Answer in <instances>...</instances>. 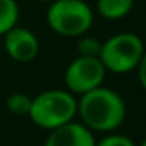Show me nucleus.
<instances>
[{
	"label": "nucleus",
	"mask_w": 146,
	"mask_h": 146,
	"mask_svg": "<svg viewBox=\"0 0 146 146\" xmlns=\"http://www.w3.org/2000/svg\"><path fill=\"white\" fill-rule=\"evenodd\" d=\"M32 2H52V0H32Z\"/></svg>",
	"instance_id": "obj_14"
},
{
	"label": "nucleus",
	"mask_w": 146,
	"mask_h": 146,
	"mask_svg": "<svg viewBox=\"0 0 146 146\" xmlns=\"http://www.w3.org/2000/svg\"><path fill=\"white\" fill-rule=\"evenodd\" d=\"M137 74H138V80H140V85L143 86V90L146 91V52L145 55H143L141 61L138 63V66H137Z\"/></svg>",
	"instance_id": "obj_13"
},
{
	"label": "nucleus",
	"mask_w": 146,
	"mask_h": 146,
	"mask_svg": "<svg viewBox=\"0 0 146 146\" xmlns=\"http://www.w3.org/2000/svg\"><path fill=\"white\" fill-rule=\"evenodd\" d=\"M19 22V5L16 0H0V36L8 33Z\"/></svg>",
	"instance_id": "obj_9"
},
{
	"label": "nucleus",
	"mask_w": 146,
	"mask_h": 146,
	"mask_svg": "<svg viewBox=\"0 0 146 146\" xmlns=\"http://www.w3.org/2000/svg\"><path fill=\"white\" fill-rule=\"evenodd\" d=\"M29 116L35 126L50 132L76 121L77 98L68 90H46L32 98Z\"/></svg>",
	"instance_id": "obj_2"
},
{
	"label": "nucleus",
	"mask_w": 146,
	"mask_h": 146,
	"mask_svg": "<svg viewBox=\"0 0 146 146\" xmlns=\"http://www.w3.org/2000/svg\"><path fill=\"white\" fill-rule=\"evenodd\" d=\"M105 74L107 71L99 58L77 57L64 71V85L74 96H82L102 86Z\"/></svg>",
	"instance_id": "obj_5"
},
{
	"label": "nucleus",
	"mask_w": 146,
	"mask_h": 146,
	"mask_svg": "<svg viewBox=\"0 0 146 146\" xmlns=\"http://www.w3.org/2000/svg\"><path fill=\"white\" fill-rule=\"evenodd\" d=\"M140 146H146V138H145V140H143V141H141V143H140Z\"/></svg>",
	"instance_id": "obj_15"
},
{
	"label": "nucleus",
	"mask_w": 146,
	"mask_h": 146,
	"mask_svg": "<svg viewBox=\"0 0 146 146\" xmlns=\"http://www.w3.org/2000/svg\"><path fill=\"white\" fill-rule=\"evenodd\" d=\"M42 146H96V138L80 121H71L50 130Z\"/></svg>",
	"instance_id": "obj_7"
},
{
	"label": "nucleus",
	"mask_w": 146,
	"mask_h": 146,
	"mask_svg": "<svg viewBox=\"0 0 146 146\" xmlns=\"http://www.w3.org/2000/svg\"><path fill=\"white\" fill-rule=\"evenodd\" d=\"M94 13L85 0H52L46 22L54 33L64 38H80L91 29Z\"/></svg>",
	"instance_id": "obj_3"
},
{
	"label": "nucleus",
	"mask_w": 146,
	"mask_h": 146,
	"mask_svg": "<svg viewBox=\"0 0 146 146\" xmlns=\"http://www.w3.org/2000/svg\"><path fill=\"white\" fill-rule=\"evenodd\" d=\"M96 146H135V143H133L132 138H129L127 135L110 132L105 137H102L99 141L96 140Z\"/></svg>",
	"instance_id": "obj_12"
},
{
	"label": "nucleus",
	"mask_w": 146,
	"mask_h": 146,
	"mask_svg": "<svg viewBox=\"0 0 146 146\" xmlns=\"http://www.w3.org/2000/svg\"><path fill=\"white\" fill-rule=\"evenodd\" d=\"M126 115V102L121 94L104 85L77 99V116L91 132H115L124 123Z\"/></svg>",
	"instance_id": "obj_1"
},
{
	"label": "nucleus",
	"mask_w": 146,
	"mask_h": 146,
	"mask_svg": "<svg viewBox=\"0 0 146 146\" xmlns=\"http://www.w3.org/2000/svg\"><path fill=\"white\" fill-rule=\"evenodd\" d=\"M145 44L138 35L123 32L110 36L102 42L99 60L107 72L127 74L137 69L145 55Z\"/></svg>",
	"instance_id": "obj_4"
},
{
	"label": "nucleus",
	"mask_w": 146,
	"mask_h": 146,
	"mask_svg": "<svg viewBox=\"0 0 146 146\" xmlns=\"http://www.w3.org/2000/svg\"><path fill=\"white\" fill-rule=\"evenodd\" d=\"M133 3L135 0H96V11L104 19L118 21L132 11Z\"/></svg>",
	"instance_id": "obj_8"
},
{
	"label": "nucleus",
	"mask_w": 146,
	"mask_h": 146,
	"mask_svg": "<svg viewBox=\"0 0 146 146\" xmlns=\"http://www.w3.org/2000/svg\"><path fill=\"white\" fill-rule=\"evenodd\" d=\"M102 50V42L94 36H80L77 41V57H86V58H99Z\"/></svg>",
	"instance_id": "obj_10"
},
{
	"label": "nucleus",
	"mask_w": 146,
	"mask_h": 146,
	"mask_svg": "<svg viewBox=\"0 0 146 146\" xmlns=\"http://www.w3.org/2000/svg\"><path fill=\"white\" fill-rule=\"evenodd\" d=\"M3 47L11 60L17 63H29L38 55L39 41L32 30L16 25L3 35Z\"/></svg>",
	"instance_id": "obj_6"
},
{
	"label": "nucleus",
	"mask_w": 146,
	"mask_h": 146,
	"mask_svg": "<svg viewBox=\"0 0 146 146\" xmlns=\"http://www.w3.org/2000/svg\"><path fill=\"white\" fill-rule=\"evenodd\" d=\"M30 107H32V98L25 93H13L7 99V108L13 115H19V116L29 115Z\"/></svg>",
	"instance_id": "obj_11"
}]
</instances>
